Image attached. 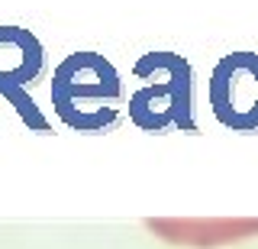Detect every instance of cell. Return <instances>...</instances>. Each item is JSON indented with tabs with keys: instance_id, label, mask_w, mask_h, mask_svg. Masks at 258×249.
I'll use <instances>...</instances> for the list:
<instances>
[{
	"instance_id": "2",
	"label": "cell",
	"mask_w": 258,
	"mask_h": 249,
	"mask_svg": "<svg viewBox=\"0 0 258 249\" xmlns=\"http://www.w3.org/2000/svg\"><path fill=\"white\" fill-rule=\"evenodd\" d=\"M142 78L139 91L129 97V120L145 133H165L177 126L181 133H197L194 120V71L190 62L177 52H145L133 65Z\"/></svg>"
},
{
	"instance_id": "1",
	"label": "cell",
	"mask_w": 258,
	"mask_h": 249,
	"mask_svg": "<svg viewBox=\"0 0 258 249\" xmlns=\"http://www.w3.org/2000/svg\"><path fill=\"white\" fill-rule=\"evenodd\" d=\"M52 107L68 130L110 133L123 107L119 71L100 52H71L52 71Z\"/></svg>"
},
{
	"instance_id": "3",
	"label": "cell",
	"mask_w": 258,
	"mask_h": 249,
	"mask_svg": "<svg viewBox=\"0 0 258 249\" xmlns=\"http://www.w3.org/2000/svg\"><path fill=\"white\" fill-rule=\"evenodd\" d=\"M45 45L23 26H0V97L36 133H48V120L32 101V87L45 78Z\"/></svg>"
},
{
	"instance_id": "4",
	"label": "cell",
	"mask_w": 258,
	"mask_h": 249,
	"mask_svg": "<svg viewBox=\"0 0 258 249\" xmlns=\"http://www.w3.org/2000/svg\"><path fill=\"white\" fill-rule=\"evenodd\" d=\"M210 107L220 126L258 133V52H229L210 75Z\"/></svg>"
}]
</instances>
